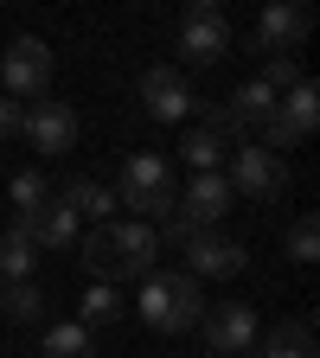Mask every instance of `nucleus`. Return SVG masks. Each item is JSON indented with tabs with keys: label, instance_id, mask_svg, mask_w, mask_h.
Wrapping results in <instances>:
<instances>
[{
	"label": "nucleus",
	"instance_id": "f257e3e1",
	"mask_svg": "<svg viewBox=\"0 0 320 358\" xmlns=\"http://www.w3.org/2000/svg\"><path fill=\"white\" fill-rule=\"evenodd\" d=\"M205 288L193 275H160V268H148L141 275V301H134V313L154 327V333H186L199 327V313H205Z\"/></svg>",
	"mask_w": 320,
	"mask_h": 358
},
{
	"label": "nucleus",
	"instance_id": "f03ea898",
	"mask_svg": "<svg viewBox=\"0 0 320 358\" xmlns=\"http://www.w3.org/2000/svg\"><path fill=\"white\" fill-rule=\"evenodd\" d=\"M116 205H128L134 217H173V205H179L173 166L160 154H128L122 179H116Z\"/></svg>",
	"mask_w": 320,
	"mask_h": 358
},
{
	"label": "nucleus",
	"instance_id": "7ed1b4c3",
	"mask_svg": "<svg viewBox=\"0 0 320 358\" xmlns=\"http://www.w3.org/2000/svg\"><path fill=\"white\" fill-rule=\"evenodd\" d=\"M224 179H231V192L269 205V199L288 192V160L269 154V148H256V141H237V148H231V173H224Z\"/></svg>",
	"mask_w": 320,
	"mask_h": 358
},
{
	"label": "nucleus",
	"instance_id": "20e7f679",
	"mask_svg": "<svg viewBox=\"0 0 320 358\" xmlns=\"http://www.w3.org/2000/svg\"><path fill=\"white\" fill-rule=\"evenodd\" d=\"M320 128V90L301 77L288 96H276V115L263 122V141L256 148H269V154H282V148H295V141H307V134Z\"/></svg>",
	"mask_w": 320,
	"mask_h": 358
},
{
	"label": "nucleus",
	"instance_id": "39448f33",
	"mask_svg": "<svg viewBox=\"0 0 320 358\" xmlns=\"http://www.w3.org/2000/svg\"><path fill=\"white\" fill-rule=\"evenodd\" d=\"M0 96H13V103H39L45 96V83H52V45L45 38H13L7 45V58H0Z\"/></svg>",
	"mask_w": 320,
	"mask_h": 358
},
{
	"label": "nucleus",
	"instance_id": "423d86ee",
	"mask_svg": "<svg viewBox=\"0 0 320 358\" xmlns=\"http://www.w3.org/2000/svg\"><path fill=\"white\" fill-rule=\"evenodd\" d=\"M199 339L211 358H244L256 345V307L250 301H218L199 313Z\"/></svg>",
	"mask_w": 320,
	"mask_h": 358
},
{
	"label": "nucleus",
	"instance_id": "0eeeda50",
	"mask_svg": "<svg viewBox=\"0 0 320 358\" xmlns=\"http://www.w3.org/2000/svg\"><path fill=\"white\" fill-rule=\"evenodd\" d=\"M231 52V20H224L211 0H193L186 13H179V58L186 64H218Z\"/></svg>",
	"mask_w": 320,
	"mask_h": 358
},
{
	"label": "nucleus",
	"instance_id": "6e6552de",
	"mask_svg": "<svg viewBox=\"0 0 320 358\" xmlns=\"http://www.w3.org/2000/svg\"><path fill=\"white\" fill-rule=\"evenodd\" d=\"M244 262H250V250H244L237 237L199 231V237L186 243V275H193V282H231V275H244Z\"/></svg>",
	"mask_w": 320,
	"mask_h": 358
},
{
	"label": "nucleus",
	"instance_id": "1a4fd4ad",
	"mask_svg": "<svg viewBox=\"0 0 320 358\" xmlns=\"http://www.w3.org/2000/svg\"><path fill=\"white\" fill-rule=\"evenodd\" d=\"M307 7L301 0H269L263 7V20H256V52H269V58H288L295 45L307 38Z\"/></svg>",
	"mask_w": 320,
	"mask_h": 358
},
{
	"label": "nucleus",
	"instance_id": "9d476101",
	"mask_svg": "<svg viewBox=\"0 0 320 358\" xmlns=\"http://www.w3.org/2000/svg\"><path fill=\"white\" fill-rule=\"evenodd\" d=\"M26 141L39 154H71L77 148V109L71 103H26Z\"/></svg>",
	"mask_w": 320,
	"mask_h": 358
},
{
	"label": "nucleus",
	"instance_id": "9b49d317",
	"mask_svg": "<svg viewBox=\"0 0 320 358\" xmlns=\"http://www.w3.org/2000/svg\"><path fill=\"white\" fill-rule=\"evenodd\" d=\"M141 103H148V115H154V122H186V115L199 109L193 83L179 77L173 64H154V71L141 77Z\"/></svg>",
	"mask_w": 320,
	"mask_h": 358
},
{
	"label": "nucleus",
	"instance_id": "f8f14e48",
	"mask_svg": "<svg viewBox=\"0 0 320 358\" xmlns=\"http://www.w3.org/2000/svg\"><path fill=\"white\" fill-rule=\"evenodd\" d=\"M186 224H199V231H211V224L231 211V179L224 173H193V186L179 192V205H173Z\"/></svg>",
	"mask_w": 320,
	"mask_h": 358
},
{
	"label": "nucleus",
	"instance_id": "ddd939ff",
	"mask_svg": "<svg viewBox=\"0 0 320 358\" xmlns=\"http://www.w3.org/2000/svg\"><path fill=\"white\" fill-rule=\"evenodd\" d=\"M77 224H83V217L52 192L39 211H26V217H20V231L32 237V250H71V243H77Z\"/></svg>",
	"mask_w": 320,
	"mask_h": 358
},
{
	"label": "nucleus",
	"instance_id": "4468645a",
	"mask_svg": "<svg viewBox=\"0 0 320 358\" xmlns=\"http://www.w3.org/2000/svg\"><path fill=\"white\" fill-rule=\"evenodd\" d=\"M77 256H83V268H90L97 282H109V288L128 282V275H122V250H116V224H97V231L77 243Z\"/></svg>",
	"mask_w": 320,
	"mask_h": 358
},
{
	"label": "nucleus",
	"instance_id": "2eb2a0df",
	"mask_svg": "<svg viewBox=\"0 0 320 358\" xmlns=\"http://www.w3.org/2000/svg\"><path fill=\"white\" fill-rule=\"evenodd\" d=\"M244 358H314V327L307 320H282V327H269Z\"/></svg>",
	"mask_w": 320,
	"mask_h": 358
},
{
	"label": "nucleus",
	"instance_id": "dca6fc26",
	"mask_svg": "<svg viewBox=\"0 0 320 358\" xmlns=\"http://www.w3.org/2000/svg\"><path fill=\"white\" fill-rule=\"evenodd\" d=\"M269 115H276V96H269L256 77H250V83H237V90H231V103H224V122H231L237 134H244V128H263Z\"/></svg>",
	"mask_w": 320,
	"mask_h": 358
},
{
	"label": "nucleus",
	"instance_id": "f3484780",
	"mask_svg": "<svg viewBox=\"0 0 320 358\" xmlns=\"http://www.w3.org/2000/svg\"><path fill=\"white\" fill-rule=\"evenodd\" d=\"M116 250H122V275H128V282H141L148 268H154L160 237L148 231V224H116Z\"/></svg>",
	"mask_w": 320,
	"mask_h": 358
},
{
	"label": "nucleus",
	"instance_id": "a211bd4d",
	"mask_svg": "<svg viewBox=\"0 0 320 358\" xmlns=\"http://www.w3.org/2000/svg\"><path fill=\"white\" fill-rule=\"evenodd\" d=\"M179 160H186L193 173H218L224 160H231V141H224L218 128H193V134H179Z\"/></svg>",
	"mask_w": 320,
	"mask_h": 358
},
{
	"label": "nucleus",
	"instance_id": "6ab92c4d",
	"mask_svg": "<svg viewBox=\"0 0 320 358\" xmlns=\"http://www.w3.org/2000/svg\"><path fill=\"white\" fill-rule=\"evenodd\" d=\"M58 199L77 211V217H116V192L109 186H97V179H64V186H58Z\"/></svg>",
	"mask_w": 320,
	"mask_h": 358
},
{
	"label": "nucleus",
	"instance_id": "aec40b11",
	"mask_svg": "<svg viewBox=\"0 0 320 358\" xmlns=\"http://www.w3.org/2000/svg\"><path fill=\"white\" fill-rule=\"evenodd\" d=\"M122 288H109V282H97V288H83V301H77V327H109V320H122Z\"/></svg>",
	"mask_w": 320,
	"mask_h": 358
},
{
	"label": "nucleus",
	"instance_id": "412c9836",
	"mask_svg": "<svg viewBox=\"0 0 320 358\" xmlns=\"http://www.w3.org/2000/svg\"><path fill=\"white\" fill-rule=\"evenodd\" d=\"M32 262H39V250H32V237L20 231H0V282H32Z\"/></svg>",
	"mask_w": 320,
	"mask_h": 358
},
{
	"label": "nucleus",
	"instance_id": "4be33fe9",
	"mask_svg": "<svg viewBox=\"0 0 320 358\" xmlns=\"http://www.w3.org/2000/svg\"><path fill=\"white\" fill-rule=\"evenodd\" d=\"M0 313H7L13 327H32L45 313V288L39 282H0Z\"/></svg>",
	"mask_w": 320,
	"mask_h": 358
},
{
	"label": "nucleus",
	"instance_id": "5701e85b",
	"mask_svg": "<svg viewBox=\"0 0 320 358\" xmlns=\"http://www.w3.org/2000/svg\"><path fill=\"white\" fill-rule=\"evenodd\" d=\"M45 358H97V333L77 327V320H58L45 333Z\"/></svg>",
	"mask_w": 320,
	"mask_h": 358
},
{
	"label": "nucleus",
	"instance_id": "b1692460",
	"mask_svg": "<svg viewBox=\"0 0 320 358\" xmlns=\"http://www.w3.org/2000/svg\"><path fill=\"white\" fill-rule=\"evenodd\" d=\"M7 192H13V205H20V217H26V211H39L45 199H52V179H45V173H13Z\"/></svg>",
	"mask_w": 320,
	"mask_h": 358
},
{
	"label": "nucleus",
	"instance_id": "393cba45",
	"mask_svg": "<svg viewBox=\"0 0 320 358\" xmlns=\"http://www.w3.org/2000/svg\"><path fill=\"white\" fill-rule=\"evenodd\" d=\"M288 256H295V262H314V256H320V224H314V217H295V231H288Z\"/></svg>",
	"mask_w": 320,
	"mask_h": 358
},
{
	"label": "nucleus",
	"instance_id": "a878e982",
	"mask_svg": "<svg viewBox=\"0 0 320 358\" xmlns=\"http://www.w3.org/2000/svg\"><path fill=\"white\" fill-rule=\"evenodd\" d=\"M20 128H26V103H13V96H0V141H13Z\"/></svg>",
	"mask_w": 320,
	"mask_h": 358
}]
</instances>
